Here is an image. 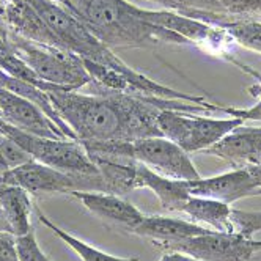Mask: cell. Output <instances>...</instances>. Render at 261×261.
<instances>
[{
  "mask_svg": "<svg viewBox=\"0 0 261 261\" xmlns=\"http://www.w3.org/2000/svg\"><path fill=\"white\" fill-rule=\"evenodd\" d=\"M0 90H2V87H0Z\"/></svg>",
  "mask_w": 261,
  "mask_h": 261,
  "instance_id": "38",
  "label": "cell"
},
{
  "mask_svg": "<svg viewBox=\"0 0 261 261\" xmlns=\"http://www.w3.org/2000/svg\"><path fill=\"white\" fill-rule=\"evenodd\" d=\"M0 36H5V38L8 36V29L2 19V0H0Z\"/></svg>",
  "mask_w": 261,
  "mask_h": 261,
  "instance_id": "31",
  "label": "cell"
},
{
  "mask_svg": "<svg viewBox=\"0 0 261 261\" xmlns=\"http://www.w3.org/2000/svg\"><path fill=\"white\" fill-rule=\"evenodd\" d=\"M130 231L143 238L154 239L159 244H164V242H175L204 234L211 230L182 219L165 216H145L139 225Z\"/></svg>",
  "mask_w": 261,
  "mask_h": 261,
  "instance_id": "16",
  "label": "cell"
},
{
  "mask_svg": "<svg viewBox=\"0 0 261 261\" xmlns=\"http://www.w3.org/2000/svg\"><path fill=\"white\" fill-rule=\"evenodd\" d=\"M227 14H250L258 13L261 0H216Z\"/></svg>",
  "mask_w": 261,
  "mask_h": 261,
  "instance_id": "26",
  "label": "cell"
},
{
  "mask_svg": "<svg viewBox=\"0 0 261 261\" xmlns=\"http://www.w3.org/2000/svg\"><path fill=\"white\" fill-rule=\"evenodd\" d=\"M54 2H57V4H62V5H66V4H68V0H54Z\"/></svg>",
  "mask_w": 261,
  "mask_h": 261,
  "instance_id": "34",
  "label": "cell"
},
{
  "mask_svg": "<svg viewBox=\"0 0 261 261\" xmlns=\"http://www.w3.org/2000/svg\"><path fill=\"white\" fill-rule=\"evenodd\" d=\"M36 216H38L40 222L43 223L44 227H47L50 231H54V234H57L62 241H65L66 244L76 252L82 261H140L139 256H130V258H120V256H114V255H109L106 252H101L95 247H91L90 244H87V242L74 238L72 234H69L68 231L62 230L60 227L55 225L54 222H50L43 213L41 210L36 208Z\"/></svg>",
  "mask_w": 261,
  "mask_h": 261,
  "instance_id": "20",
  "label": "cell"
},
{
  "mask_svg": "<svg viewBox=\"0 0 261 261\" xmlns=\"http://www.w3.org/2000/svg\"><path fill=\"white\" fill-rule=\"evenodd\" d=\"M0 231H8V233H11L10 231V227H8V222H7V219H5V216L2 213V208H0Z\"/></svg>",
  "mask_w": 261,
  "mask_h": 261,
  "instance_id": "32",
  "label": "cell"
},
{
  "mask_svg": "<svg viewBox=\"0 0 261 261\" xmlns=\"http://www.w3.org/2000/svg\"><path fill=\"white\" fill-rule=\"evenodd\" d=\"M204 153L227 161L233 169L258 167L261 165V127L239 126Z\"/></svg>",
  "mask_w": 261,
  "mask_h": 261,
  "instance_id": "12",
  "label": "cell"
},
{
  "mask_svg": "<svg viewBox=\"0 0 261 261\" xmlns=\"http://www.w3.org/2000/svg\"><path fill=\"white\" fill-rule=\"evenodd\" d=\"M25 2L43 17V21L66 50L79 55L82 60L101 63L121 72L130 71V68L102 44L68 7L54 0H25Z\"/></svg>",
  "mask_w": 261,
  "mask_h": 261,
  "instance_id": "3",
  "label": "cell"
},
{
  "mask_svg": "<svg viewBox=\"0 0 261 261\" xmlns=\"http://www.w3.org/2000/svg\"><path fill=\"white\" fill-rule=\"evenodd\" d=\"M136 188H146L153 191L161 203V206L167 211L182 213L186 201L191 197L186 181L162 176L139 161L136 164Z\"/></svg>",
  "mask_w": 261,
  "mask_h": 261,
  "instance_id": "15",
  "label": "cell"
},
{
  "mask_svg": "<svg viewBox=\"0 0 261 261\" xmlns=\"http://www.w3.org/2000/svg\"><path fill=\"white\" fill-rule=\"evenodd\" d=\"M16 54L11 43L8 41V38L5 36H0V57H7V55H13Z\"/></svg>",
  "mask_w": 261,
  "mask_h": 261,
  "instance_id": "30",
  "label": "cell"
},
{
  "mask_svg": "<svg viewBox=\"0 0 261 261\" xmlns=\"http://www.w3.org/2000/svg\"><path fill=\"white\" fill-rule=\"evenodd\" d=\"M2 181L16 184L29 194H72V192H109L101 173H68L52 169L41 162L30 161L2 173Z\"/></svg>",
  "mask_w": 261,
  "mask_h": 261,
  "instance_id": "6",
  "label": "cell"
},
{
  "mask_svg": "<svg viewBox=\"0 0 261 261\" xmlns=\"http://www.w3.org/2000/svg\"><path fill=\"white\" fill-rule=\"evenodd\" d=\"M2 134L11 137L17 145L33 158V161L49 165L68 173H85L95 175L99 173V169L95 165L85 151L84 145L79 140L69 139H46L32 136L16 129L4 121Z\"/></svg>",
  "mask_w": 261,
  "mask_h": 261,
  "instance_id": "7",
  "label": "cell"
},
{
  "mask_svg": "<svg viewBox=\"0 0 261 261\" xmlns=\"http://www.w3.org/2000/svg\"><path fill=\"white\" fill-rule=\"evenodd\" d=\"M0 120L32 136L68 139L38 106L5 88L0 90Z\"/></svg>",
  "mask_w": 261,
  "mask_h": 261,
  "instance_id": "10",
  "label": "cell"
},
{
  "mask_svg": "<svg viewBox=\"0 0 261 261\" xmlns=\"http://www.w3.org/2000/svg\"><path fill=\"white\" fill-rule=\"evenodd\" d=\"M0 181H2V175H0Z\"/></svg>",
  "mask_w": 261,
  "mask_h": 261,
  "instance_id": "37",
  "label": "cell"
},
{
  "mask_svg": "<svg viewBox=\"0 0 261 261\" xmlns=\"http://www.w3.org/2000/svg\"><path fill=\"white\" fill-rule=\"evenodd\" d=\"M0 156H2L7 169H16V167H21L30 161H33V158L24 150L21 145H17L11 137L0 134Z\"/></svg>",
  "mask_w": 261,
  "mask_h": 261,
  "instance_id": "23",
  "label": "cell"
},
{
  "mask_svg": "<svg viewBox=\"0 0 261 261\" xmlns=\"http://www.w3.org/2000/svg\"><path fill=\"white\" fill-rule=\"evenodd\" d=\"M65 7L109 49L142 47L158 41L188 43L181 36L145 21L143 8L126 0H68Z\"/></svg>",
  "mask_w": 261,
  "mask_h": 261,
  "instance_id": "2",
  "label": "cell"
},
{
  "mask_svg": "<svg viewBox=\"0 0 261 261\" xmlns=\"http://www.w3.org/2000/svg\"><path fill=\"white\" fill-rule=\"evenodd\" d=\"M242 123L244 121L233 117L219 120L170 109L161 110L158 115V127L162 136L181 146L186 153L208 150Z\"/></svg>",
  "mask_w": 261,
  "mask_h": 261,
  "instance_id": "5",
  "label": "cell"
},
{
  "mask_svg": "<svg viewBox=\"0 0 261 261\" xmlns=\"http://www.w3.org/2000/svg\"><path fill=\"white\" fill-rule=\"evenodd\" d=\"M219 29L225 30L241 46L261 54V22L252 19H228Z\"/></svg>",
  "mask_w": 261,
  "mask_h": 261,
  "instance_id": "21",
  "label": "cell"
},
{
  "mask_svg": "<svg viewBox=\"0 0 261 261\" xmlns=\"http://www.w3.org/2000/svg\"><path fill=\"white\" fill-rule=\"evenodd\" d=\"M143 19L153 25L169 30L188 43H206L211 41L216 33L210 24H204L201 21L192 19V17L182 16L169 10H143Z\"/></svg>",
  "mask_w": 261,
  "mask_h": 261,
  "instance_id": "17",
  "label": "cell"
},
{
  "mask_svg": "<svg viewBox=\"0 0 261 261\" xmlns=\"http://www.w3.org/2000/svg\"><path fill=\"white\" fill-rule=\"evenodd\" d=\"M55 110L82 143H133L148 137H164L158 127L161 109L156 96L121 91L82 95L77 90L47 91Z\"/></svg>",
  "mask_w": 261,
  "mask_h": 261,
  "instance_id": "1",
  "label": "cell"
},
{
  "mask_svg": "<svg viewBox=\"0 0 261 261\" xmlns=\"http://www.w3.org/2000/svg\"><path fill=\"white\" fill-rule=\"evenodd\" d=\"M133 156L136 161L167 178L179 181L201 178L189 153L165 137H148L133 142Z\"/></svg>",
  "mask_w": 261,
  "mask_h": 261,
  "instance_id": "9",
  "label": "cell"
},
{
  "mask_svg": "<svg viewBox=\"0 0 261 261\" xmlns=\"http://www.w3.org/2000/svg\"><path fill=\"white\" fill-rule=\"evenodd\" d=\"M0 261H19L16 252V236L0 231Z\"/></svg>",
  "mask_w": 261,
  "mask_h": 261,
  "instance_id": "28",
  "label": "cell"
},
{
  "mask_svg": "<svg viewBox=\"0 0 261 261\" xmlns=\"http://www.w3.org/2000/svg\"><path fill=\"white\" fill-rule=\"evenodd\" d=\"M258 13H261V7H259V10H258Z\"/></svg>",
  "mask_w": 261,
  "mask_h": 261,
  "instance_id": "36",
  "label": "cell"
},
{
  "mask_svg": "<svg viewBox=\"0 0 261 261\" xmlns=\"http://www.w3.org/2000/svg\"><path fill=\"white\" fill-rule=\"evenodd\" d=\"M189 194L194 197L213 198L223 203H234L241 198L261 195V186L249 169H233L231 172L211 178L186 181Z\"/></svg>",
  "mask_w": 261,
  "mask_h": 261,
  "instance_id": "11",
  "label": "cell"
},
{
  "mask_svg": "<svg viewBox=\"0 0 261 261\" xmlns=\"http://www.w3.org/2000/svg\"><path fill=\"white\" fill-rule=\"evenodd\" d=\"M219 112H223L233 118H239L242 121L246 120H255V121H261V99L258 104H255L253 107L249 109H236V107H220Z\"/></svg>",
  "mask_w": 261,
  "mask_h": 261,
  "instance_id": "27",
  "label": "cell"
},
{
  "mask_svg": "<svg viewBox=\"0 0 261 261\" xmlns=\"http://www.w3.org/2000/svg\"><path fill=\"white\" fill-rule=\"evenodd\" d=\"M16 252L19 261H50V258L41 250L33 228L25 234L16 236Z\"/></svg>",
  "mask_w": 261,
  "mask_h": 261,
  "instance_id": "24",
  "label": "cell"
},
{
  "mask_svg": "<svg viewBox=\"0 0 261 261\" xmlns=\"http://www.w3.org/2000/svg\"><path fill=\"white\" fill-rule=\"evenodd\" d=\"M182 213L189 216L197 225L206 227L214 231H234V225L231 220L233 210L228 203L191 195L184 204Z\"/></svg>",
  "mask_w": 261,
  "mask_h": 261,
  "instance_id": "19",
  "label": "cell"
},
{
  "mask_svg": "<svg viewBox=\"0 0 261 261\" xmlns=\"http://www.w3.org/2000/svg\"><path fill=\"white\" fill-rule=\"evenodd\" d=\"M250 172H252V175L255 176V179L258 181V184L261 186V165H258V167H252V169H249Z\"/></svg>",
  "mask_w": 261,
  "mask_h": 261,
  "instance_id": "33",
  "label": "cell"
},
{
  "mask_svg": "<svg viewBox=\"0 0 261 261\" xmlns=\"http://www.w3.org/2000/svg\"><path fill=\"white\" fill-rule=\"evenodd\" d=\"M30 194L16 184L0 181V208L8 222L11 234L21 236L32 230Z\"/></svg>",
  "mask_w": 261,
  "mask_h": 261,
  "instance_id": "18",
  "label": "cell"
},
{
  "mask_svg": "<svg viewBox=\"0 0 261 261\" xmlns=\"http://www.w3.org/2000/svg\"><path fill=\"white\" fill-rule=\"evenodd\" d=\"M2 19L10 32L29 41L65 49L43 17L25 0H2Z\"/></svg>",
  "mask_w": 261,
  "mask_h": 261,
  "instance_id": "13",
  "label": "cell"
},
{
  "mask_svg": "<svg viewBox=\"0 0 261 261\" xmlns=\"http://www.w3.org/2000/svg\"><path fill=\"white\" fill-rule=\"evenodd\" d=\"M159 4L169 11L186 14L191 11H213V13H225L216 0H150Z\"/></svg>",
  "mask_w": 261,
  "mask_h": 261,
  "instance_id": "22",
  "label": "cell"
},
{
  "mask_svg": "<svg viewBox=\"0 0 261 261\" xmlns=\"http://www.w3.org/2000/svg\"><path fill=\"white\" fill-rule=\"evenodd\" d=\"M233 223L236 231L252 238L256 231H261V211L250 213V211H233Z\"/></svg>",
  "mask_w": 261,
  "mask_h": 261,
  "instance_id": "25",
  "label": "cell"
},
{
  "mask_svg": "<svg viewBox=\"0 0 261 261\" xmlns=\"http://www.w3.org/2000/svg\"><path fill=\"white\" fill-rule=\"evenodd\" d=\"M159 261H201V259L194 258L191 255H186L182 252H169V253H165Z\"/></svg>",
  "mask_w": 261,
  "mask_h": 261,
  "instance_id": "29",
  "label": "cell"
},
{
  "mask_svg": "<svg viewBox=\"0 0 261 261\" xmlns=\"http://www.w3.org/2000/svg\"><path fill=\"white\" fill-rule=\"evenodd\" d=\"M2 126H4V121L0 120V134H2Z\"/></svg>",
  "mask_w": 261,
  "mask_h": 261,
  "instance_id": "35",
  "label": "cell"
},
{
  "mask_svg": "<svg viewBox=\"0 0 261 261\" xmlns=\"http://www.w3.org/2000/svg\"><path fill=\"white\" fill-rule=\"evenodd\" d=\"M7 38L17 57L44 82L65 90H79L93 82L79 55L60 47L29 41L10 30Z\"/></svg>",
  "mask_w": 261,
  "mask_h": 261,
  "instance_id": "4",
  "label": "cell"
},
{
  "mask_svg": "<svg viewBox=\"0 0 261 261\" xmlns=\"http://www.w3.org/2000/svg\"><path fill=\"white\" fill-rule=\"evenodd\" d=\"M170 252H182L201 261H250L261 249V241H255L238 231H208L194 238L159 244Z\"/></svg>",
  "mask_w": 261,
  "mask_h": 261,
  "instance_id": "8",
  "label": "cell"
},
{
  "mask_svg": "<svg viewBox=\"0 0 261 261\" xmlns=\"http://www.w3.org/2000/svg\"><path fill=\"white\" fill-rule=\"evenodd\" d=\"M72 197H76L84 203V206L95 216L120 223V225L134 230L139 223L143 220V214L134 206L133 203L126 201L117 194L109 192H72Z\"/></svg>",
  "mask_w": 261,
  "mask_h": 261,
  "instance_id": "14",
  "label": "cell"
}]
</instances>
